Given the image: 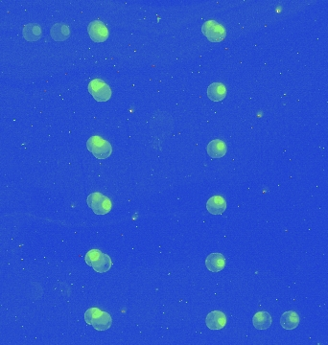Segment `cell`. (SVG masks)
<instances>
[{
	"label": "cell",
	"mask_w": 328,
	"mask_h": 345,
	"mask_svg": "<svg viewBox=\"0 0 328 345\" xmlns=\"http://www.w3.org/2000/svg\"><path fill=\"white\" fill-rule=\"evenodd\" d=\"M227 264L226 258L221 253H211L206 260V266L211 272H220L225 269Z\"/></svg>",
	"instance_id": "cell-8"
},
{
	"label": "cell",
	"mask_w": 328,
	"mask_h": 345,
	"mask_svg": "<svg viewBox=\"0 0 328 345\" xmlns=\"http://www.w3.org/2000/svg\"><path fill=\"white\" fill-rule=\"evenodd\" d=\"M111 266H112L111 259L109 255H107L103 252L99 253L98 256L96 257L95 261L91 265L93 270H95L96 272H99V273H104V272L109 271Z\"/></svg>",
	"instance_id": "cell-13"
},
{
	"label": "cell",
	"mask_w": 328,
	"mask_h": 345,
	"mask_svg": "<svg viewBox=\"0 0 328 345\" xmlns=\"http://www.w3.org/2000/svg\"><path fill=\"white\" fill-rule=\"evenodd\" d=\"M88 92L97 102H107L111 97V89L101 79H94L89 82L88 86Z\"/></svg>",
	"instance_id": "cell-5"
},
{
	"label": "cell",
	"mask_w": 328,
	"mask_h": 345,
	"mask_svg": "<svg viewBox=\"0 0 328 345\" xmlns=\"http://www.w3.org/2000/svg\"><path fill=\"white\" fill-rule=\"evenodd\" d=\"M85 321L93 326V328L97 331H106L112 325V318L110 314L95 307L87 310L85 313Z\"/></svg>",
	"instance_id": "cell-1"
},
{
	"label": "cell",
	"mask_w": 328,
	"mask_h": 345,
	"mask_svg": "<svg viewBox=\"0 0 328 345\" xmlns=\"http://www.w3.org/2000/svg\"><path fill=\"white\" fill-rule=\"evenodd\" d=\"M87 203L89 208L97 215H106L112 208V204L109 198L99 192L89 195Z\"/></svg>",
	"instance_id": "cell-3"
},
{
	"label": "cell",
	"mask_w": 328,
	"mask_h": 345,
	"mask_svg": "<svg viewBox=\"0 0 328 345\" xmlns=\"http://www.w3.org/2000/svg\"><path fill=\"white\" fill-rule=\"evenodd\" d=\"M272 322H273L272 315L265 311L255 313L252 317L253 326L258 330H267L268 328L271 327Z\"/></svg>",
	"instance_id": "cell-11"
},
{
	"label": "cell",
	"mask_w": 328,
	"mask_h": 345,
	"mask_svg": "<svg viewBox=\"0 0 328 345\" xmlns=\"http://www.w3.org/2000/svg\"><path fill=\"white\" fill-rule=\"evenodd\" d=\"M208 155L211 158H221L226 155L228 151V147L224 141L215 139L209 142L207 148Z\"/></svg>",
	"instance_id": "cell-10"
},
{
	"label": "cell",
	"mask_w": 328,
	"mask_h": 345,
	"mask_svg": "<svg viewBox=\"0 0 328 345\" xmlns=\"http://www.w3.org/2000/svg\"><path fill=\"white\" fill-rule=\"evenodd\" d=\"M227 95V88L222 83H213L208 88V97L213 102H220Z\"/></svg>",
	"instance_id": "cell-12"
},
{
	"label": "cell",
	"mask_w": 328,
	"mask_h": 345,
	"mask_svg": "<svg viewBox=\"0 0 328 345\" xmlns=\"http://www.w3.org/2000/svg\"><path fill=\"white\" fill-rule=\"evenodd\" d=\"M87 148L96 158L106 159L112 153V147L109 141L98 135H93L87 141Z\"/></svg>",
	"instance_id": "cell-2"
},
{
	"label": "cell",
	"mask_w": 328,
	"mask_h": 345,
	"mask_svg": "<svg viewBox=\"0 0 328 345\" xmlns=\"http://www.w3.org/2000/svg\"><path fill=\"white\" fill-rule=\"evenodd\" d=\"M202 32L210 43H221L226 39L227 31L225 27L215 21H208L202 26Z\"/></svg>",
	"instance_id": "cell-4"
},
{
	"label": "cell",
	"mask_w": 328,
	"mask_h": 345,
	"mask_svg": "<svg viewBox=\"0 0 328 345\" xmlns=\"http://www.w3.org/2000/svg\"><path fill=\"white\" fill-rule=\"evenodd\" d=\"M100 252H101V251H100L99 249H91V250L88 251V253L86 254V257H85L86 263L88 264V266L91 267L92 263L95 261V259L98 256V254Z\"/></svg>",
	"instance_id": "cell-17"
},
{
	"label": "cell",
	"mask_w": 328,
	"mask_h": 345,
	"mask_svg": "<svg viewBox=\"0 0 328 345\" xmlns=\"http://www.w3.org/2000/svg\"><path fill=\"white\" fill-rule=\"evenodd\" d=\"M207 209L210 214L221 215L227 209V202L221 196L211 197L207 203Z\"/></svg>",
	"instance_id": "cell-9"
},
{
	"label": "cell",
	"mask_w": 328,
	"mask_h": 345,
	"mask_svg": "<svg viewBox=\"0 0 328 345\" xmlns=\"http://www.w3.org/2000/svg\"><path fill=\"white\" fill-rule=\"evenodd\" d=\"M280 324L286 330H294L299 324V316L295 311L285 312L281 315Z\"/></svg>",
	"instance_id": "cell-15"
},
{
	"label": "cell",
	"mask_w": 328,
	"mask_h": 345,
	"mask_svg": "<svg viewBox=\"0 0 328 345\" xmlns=\"http://www.w3.org/2000/svg\"><path fill=\"white\" fill-rule=\"evenodd\" d=\"M88 32L90 39L94 43H104L109 38V31L105 23L101 21L91 22L88 26Z\"/></svg>",
	"instance_id": "cell-6"
},
{
	"label": "cell",
	"mask_w": 328,
	"mask_h": 345,
	"mask_svg": "<svg viewBox=\"0 0 328 345\" xmlns=\"http://www.w3.org/2000/svg\"><path fill=\"white\" fill-rule=\"evenodd\" d=\"M69 28L62 23H57L54 24L51 28V37L54 41L57 42H63L66 41V39L69 37Z\"/></svg>",
	"instance_id": "cell-16"
},
{
	"label": "cell",
	"mask_w": 328,
	"mask_h": 345,
	"mask_svg": "<svg viewBox=\"0 0 328 345\" xmlns=\"http://www.w3.org/2000/svg\"><path fill=\"white\" fill-rule=\"evenodd\" d=\"M206 323L210 330H221L227 324V316L221 311H212L208 313Z\"/></svg>",
	"instance_id": "cell-7"
},
{
	"label": "cell",
	"mask_w": 328,
	"mask_h": 345,
	"mask_svg": "<svg viewBox=\"0 0 328 345\" xmlns=\"http://www.w3.org/2000/svg\"><path fill=\"white\" fill-rule=\"evenodd\" d=\"M22 35L27 42H37L42 38V28L38 24L30 23L23 27Z\"/></svg>",
	"instance_id": "cell-14"
}]
</instances>
